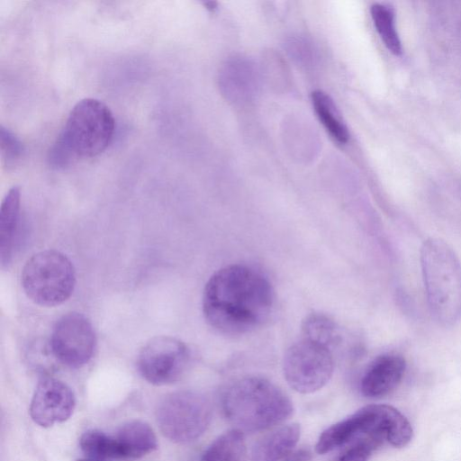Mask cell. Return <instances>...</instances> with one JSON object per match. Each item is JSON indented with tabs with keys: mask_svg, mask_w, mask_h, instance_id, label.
<instances>
[{
	"mask_svg": "<svg viewBox=\"0 0 461 461\" xmlns=\"http://www.w3.org/2000/svg\"><path fill=\"white\" fill-rule=\"evenodd\" d=\"M275 294L269 281L245 265L216 271L203 294V312L208 324L227 335H241L260 327L269 317Z\"/></svg>",
	"mask_w": 461,
	"mask_h": 461,
	"instance_id": "obj_1",
	"label": "cell"
},
{
	"mask_svg": "<svg viewBox=\"0 0 461 461\" xmlns=\"http://www.w3.org/2000/svg\"><path fill=\"white\" fill-rule=\"evenodd\" d=\"M114 130L113 113L104 103L95 98L78 101L50 149L49 164L60 169L99 155L111 143Z\"/></svg>",
	"mask_w": 461,
	"mask_h": 461,
	"instance_id": "obj_2",
	"label": "cell"
},
{
	"mask_svg": "<svg viewBox=\"0 0 461 461\" xmlns=\"http://www.w3.org/2000/svg\"><path fill=\"white\" fill-rule=\"evenodd\" d=\"M227 420L242 431H259L276 426L293 413L288 396L271 381L255 375L230 383L221 398Z\"/></svg>",
	"mask_w": 461,
	"mask_h": 461,
	"instance_id": "obj_3",
	"label": "cell"
},
{
	"mask_svg": "<svg viewBox=\"0 0 461 461\" xmlns=\"http://www.w3.org/2000/svg\"><path fill=\"white\" fill-rule=\"evenodd\" d=\"M420 258L429 311L439 324L452 326L461 319V263L438 238L424 240Z\"/></svg>",
	"mask_w": 461,
	"mask_h": 461,
	"instance_id": "obj_4",
	"label": "cell"
},
{
	"mask_svg": "<svg viewBox=\"0 0 461 461\" xmlns=\"http://www.w3.org/2000/svg\"><path fill=\"white\" fill-rule=\"evenodd\" d=\"M366 434L383 436L392 446L401 447L411 441L412 428L393 406L367 405L327 428L320 435L315 451L321 455L330 453Z\"/></svg>",
	"mask_w": 461,
	"mask_h": 461,
	"instance_id": "obj_5",
	"label": "cell"
},
{
	"mask_svg": "<svg viewBox=\"0 0 461 461\" xmlns=\"http://www.w3.org/2000/svg\"><path fill=\"white\" fill-rule=\"evenodd\" d=\"M21 283L33 303L53 307L66 302L72 294L76 285L75 268L63 253L54 249L42 250L26 261Z\"/></svg>",
	"mask_w": 461,
	"mask_h": 461,
	"instance_id": "obj_6",
	"label": "cell"
},
{
	"mask_svg": "<svg viewBox=\"0 0 461 461\" xmlns=\"http://www.w3.org/2000/svg\"><path fill=\"white\" fill-rule=\"evenodd\" d=\"M212 416L209 400L194 391H177L165 395L156 408V420L169 440L185 444L199 438Z\"/></svg>",
	"mask_w": 461,
	"mask_h": 461,
	"instance_id": "obj_7",
	"label": "cell"
},
{
	"mask_svg": "<svg viewBox=\"0 0 461 461\" xmlns=\"http://www.w3.org/2000/svg\"><path fill=\"white\" fill-rule=\"evenodd\" d=\"M334 366L330 348L303 337L286 349L283 360L287 384L300 393L321 389L330 380Z\"/></svg>",
	"mask_w": 461,
	"mask_h": 461,
	"instance_id": "obj_8",
	"label": "cell"
},
{
	"mask_svg": "<svg viewBox=\"0 0 461 461\" xmlns=\"http://www.w3.org/2000/svg\"><path fill=\"white\" fill-rule=\"evenodd\" d=\"M190 362V350L183 341L169 336H158L142 347L137 357V368L147 382L164 385L178 381Z\"/></svg>",
	"mask_w": 461,
	"mask_h": 461,
	"instance_id": "obj_9",
	"label": "cell"
},
{
	"mask_svg": "<svg viewBox=\"0 0 461 461\" xmlns=\"http://www.w3.org/2000/svg\"><path fill=\"white\" fill-rule=\"evenodd\" d=\"M96 336L89 320L79 312H68L55 323L49 347L57 362L78 368L89 362Z\"/></svg>",
	"mask_w": 461,
	"mask_h": 461,
	"instance_id": "obj_10",
	"label": "cell"
},
{
	"mask_svg": "<svg viewBox=\"0 0 461 461\" xmlns=\"http://www.w3.org/2000/svg\"><path fill=\"white\" fill-rule=\"evenodd\" d=\"M76 407L71 388L60 380L44 376L38 383L30 404V416L48 428L69 419Z\"/></svg>",
	"mask_w": 461,
	"mask_h": 461,
	"instance_id": "obj_11",
	"label": "cell"
},
{
	"mask_svg": "<svg viewBox=\"0 0 461 461\" xmlns=\"http://www.w3.org/2000/svg\"><path fill=\"white\" fill-rule=\"evenodd\" d=\"M405 366V360L400 355L385 354L376 357L362 376L361 393L369 398L389 393L401 382Z\"/></svg>",
	"mask_w": 461,
	"mask_h": 461,
	"instance_id": "obj_12",
	"label": "cell"
},
{
	"mask_svg": "<svg viewBox=\"0 0 461 461\" xmlns=\"http://www.w3.org/2000/svg\"><path fill=\"white\" fill-rule=\"evenodd\" d=\"M301 436L297 423L278 426L260 437L251 447L250 461H280L291 454Z\"/></svg>",
	"mask_w": 461,
	"mask_h": 461,
	"instance_id": "obj_13",
	"label": "cell"
},
{
	"mask_svg": "<svg viewBox=\"0 0 461 461\" xmlns=\"http://www.w3.org/2000/svg\"><path fill=\"white\" fill-rule=\"evenodd\" d=\"M120 461L140 459L158 447L157 437L145 421L134 420L122 424L113 435Z\"/></svg>",
	"mask_w": 461,
	"mask_h": 461,
	"instance_id": "obj_14",
	"label": "cell"
},
{
	"mask_svg": "<svg viewBox=\"0 0 461 461\" xmlns=\"http://www.w3.org/2000/svg\"><path fill=\"white\" fill-rule=\"evenodd\" d=\"M21 192L13 186L4 197L0 208L1 265L9 263L14 248L20 218Z\"/></svg>",
	"mask_w": 461,
	"mask_h": 461,
	"instance_id": "obj_15",
	"label": "cell"
},
{
	"mask_svg": "<svg viewBox=\"0 0 461 461\" xmlns=\"http://www.w3.org/2000/svg\"><path fill=\"white\" fill-rule=\"evenodd\" d=\"M253 67L245 59H234L222 71L221 86L235 100H248L255 90L257 77Z\"/></svg>",
	"mask_w": 461,
	"mask_h": 461,
	"instance_id": "obj_16",
	"label": "cell"
},
{
	"mask_svg": "<svg viewBox=\"0 0 461 461\" xmlns=\"http://www.w3.org/2000/svg\"><path fill=\"white\" fill-rule=\"evenodd\" d=\"M242 430L232 429L215 438L203 452L201 461H248Z\"/></svg>",
	"mask_w": 461,
	"mask_h": 461,
	"instance_id": "obj_17",
	"label": "cell"
},
{
	"mask_svg": "<svg viewBox=\"0 0 461 461\" xmlns=\"http://www.w3.org/2000/svg\"><path fill=\"white\" fill-rule=\"evenodd\" d=\"M314 111L330 135L339 143L344 144L349 139L348 127L343 122L331 97L321 90L312 93Z\"/></svg>",
	"mask_w": 461,
	"mask_h": 461,
	"instance_id": "obj_18",
	"label": "cell"
},
{
	"mask_svg": "<svg viewBox=\"0 0 461 461\" xmlns=\"http://www.w3.org/2000/svg\"><path fill=\"white\" fill-rule=\"evenodd\" d=\"M79 446L87 458L97 461H120L117 444L113 435L99 429L85 431L79 439Z\"/></svg>",
	"mask_w": 461,
	"mask_h": 461,
	"instance_id": "obj_19",
	"label": "cell"
},
{
	"mask_svg": "<svg viewBox=\"0 0 461 461\" xmlns=\"http://www.w3.org/2000/svg\"><path fill=\"white\" fill-rule=\"evenodd\" d=\"M375 27L386 48L393 54L402 52V45L395 29L393 9L386 5L374 4L370 8Z\"/></svg>",
	"mask_w": 461,
	"mask_h": 461,
	"instance_id": "obj_20",
	"label": "cell"
},
{
	"mask_svg": "<svg viewBox=\"0 0 461 461\" xmlns=\"http://www.w3.org/2000/svg\"><path fill=\"white\" fill-rule=\"evenodd\" d=\"M303 338L332 348L339 341V328L328 316L321 313L308 315L302 325Z\"/></svg>",
	"mask_w": 461,
	"mask_h": 461,
	"instance_id": "obj_21",
	"label": "cell"
},
{
	"mask_svg": "<svg viewBox=\"0 0 461 461\" xmlns=\"http://www.w3.org/2000/svg\"><path fill=\"white\" fill-rule=\"evenodd\" d=\"M385 441V438L379 435H363L347 445L337 461H368L373 453Z\"/></svg>",
	"mask_w": 461,
	"mask_h": 461,
	"instance_id": "obj_22",
	"label": "cell"
},
{
	"mask_svg": "<svg viewBox=\"0 0 461 461\" xmlns=\"http://www.w3.org/2000/svg\"><path fill=\"white\" fill-rule=\"evenodd\" d=\"M1 157L5 166H14L23 156L24 147L18 137L4 125L0 126Z\"/></svg>",
	"mask_w": 461,
	"mask_h": 461,
	"instance_id": "obj_23",
	"label": "cell"
},
{
	"mask_svg": "<svg viewBox=\"0 0 461 461\" xmlns=\"http://www.w3.org/2000/svg\"><path fill=\"white\" fill-rule=\"evenodd\" d=\"M311 459L312 452L306 447H302L293 451L283 461H311Z\"/></svg>",
	"mask_w": 461,
	"mask_h": 461,
	"instance_id": "obj_24",
	"label": "cell"
},
{
	"mask_svg": "<svg viewBox=\"0 0 461 461\" xmlns=\"http://www.w3.org/2000/svg\"><path fill=\"white\" fill-rule=\"evenodd\" d=\"M203 4L206 6V8L211 10V11L214 10L216 8V6H217V3L216 2H212V1L204 2Z\"/></svg>",
	"mask_w": 461,
	"mask_h": 461,
	"instance_id": "obj_25",
	"label": "cell"
},
{
	"mask_svg": "<svg viewBox=\"0 0 461 461\" xmlns=\"http://www.w3.org/2000/svg\"><path fill=\"white\" fill-rule=\"evenodd\" d=\"M77 461H97V460H94V459H91V458H86V459H80V460H77Z\"/></svg>",
	"mask_w": 461,
	"mask_h": 461,
	"instance_id": "obj_26",
	"label": "cell"
}]
</instances>
